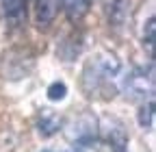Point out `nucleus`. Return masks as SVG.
<instances>
[{
  "label": "nucleus",
  "mask_w": 156,
  "mask_h": 152,
  "mask_svg": "<svg viewBox=\"0 0 156 152\" xmlns=\"http://www.w3.org/2000/svg\"><path fill=\"white\" fill-rule=\"evenodd\" d=\"M61 0H37L35 5V22L39 28H48L58 13Z\"/></svg>",
  "instance_id": "nucleus-6"
},
{
  "label": "nucleus",
  "mask_w": 156,
  "mask_h": 152,
  "mask_svg": "<svg viewBox=\"0 0 156 152\" xmlns=\"http://www.w3.org/2000/svg\"><path fill=\"white\" fill-rule=\"evenodd\" d=\"M2 15L11 28H22L26 24V0H0Z\"/></svg>",
  "instance_id": "nucleus-5"
},
{
  "label": "nucleus",
  "mask_w": 156,
  "mask_h": 152,
  "mask_svg": "<svg viewBox=\"0 0 156 152\" xmlns=\"http://www.w3.org/2000/svg\"><path fill=\"white\" fill-rule=\"evenodd\" d=\"M48 98L52 100V102H58V100H63L65 96H67V85L63 83V81H54L50 87H48Z\"/></svg>",
  "instance_id": "nucleus-12"
},
{
  "label": "nucleus",
  "mask_w": 156,
  "mask_h": 152,
  "mask_svg": "<svg viewBox=\"0 0 156 152\" xmlns=\"http://www.w3.org/2000/svg\"><path fill=\"white\" fill-rule=\"evenodd\" d=\"M98 135V120L91 113H83L80 118H76L69 126H67V137L69 141L78 143V146H87L95 139Z\"/></svg>",
  "instance_id": "nucleus-4"
},
{
  "label": "nucleus",
  "mask_w": 156,
  "mask_h": 152,
  "mask_svg": "<svg viewBox=\"0 0 156 152\" xmlns=\"http://www.w3.org/2000/svg\"><path fill=\"white\" fill-rule=\"evenodd\" d=\"M106 137H108V141H111V146H113L115 152H126L128 135H126V130H124V126H122L119 122L113 120V122L108 124V128H106Z\"/></svg>",
  "instance_id": "nucleus-8"
},
{
  "label": "nucleus",
  "mask_w": 156,
  "mask_h": 152,
  "mask_svg": "<svg viewBox=\"0 0 156 152\" xmlns=\"http://www.w3.org/2000/svg\"><path fill=\"white\" fill-rule=\"evenodd\" d=\"M154 42H156V22H154V15H150L143 28V48L147 50L150 59H154Z\"/></svg>",
  "instance_id": "nucleus-10"
},
{
  "label": "nucleus",
  "mask_w": 156,
  "mask_h": 152,
  "mask_svg": "<svg viewBox=\"0 0 156 152\" xmlns=\"http://www.w3.org/2000/svg\"><path fill=\"white\" fill-rule=\"evenodd\" d=\"M136 120H139V126H141L143 130H152V128H154V100L143 102V107L139 109Z\"/></svg>",
  "instance_id": "nucleus-11"
},
{
  "label": "nucleus",
  "mask_w": 156,
  "mask_h": 152,
  "mask_svg": "<svg viewBox=\"0 0 156 152\" xmlns=\"http://www.w3.org/2000/svg\"><path fill=\"white\" fill-rule=\"evenodd\" d=\"M122 72V63L117 59V54L111 50H100L95 52L91 59L85 63L83 70V89L87 96H95L104 87H108Z\"/></svg>",
  "instance_id": "nucleus-1"
},
{
  "label": "nucleus",
  "mask_w": 156,
  "mask_h": 152,
  "mask_svg": "<svg viewBox=\"0 0 156 152\" xmlns=\"http://www.w3.org/2000/svg\"><path fill=\"white\" fill-rule=\"evenodd\" d=\"M124 91L130 100L145 102L154 100V65L150 67H134L126 78H124Z\"/></svg>",
  "instance_id": "nucleus-2"
},
{
  "label": "nucleus",
  "mask_w": 156,
  "mask_h": 152,
  "mask_svg": "<svg viewBox=\"0 0 156 152\" xmlns=\"http://www.w3.org/2000/svg\"><path fill=\"white\" fill-rule=\"evenodd\" d=\"M37 126H39V135L41 137H52L54 132L61 128V118L54 115V113H50V111H46Z\"/></svg>",
  "instance_id": "nucleus-9"
},
{
  "label": "nucleus",
  "mask_w": 156,
  "mask_h": 152,
  "mask_svg": "<svg viewBox=\"0 0 156 152\" xmlns=\"http://www.w3.org/2000/svg\"><path fill=\"white\" fill-rule=\"evenodd\" d=\"M89 7H91V0H61V9L65 11L67 20L72 24L80 22L89 13Z\"/></svg>",
  "instance_id": "nucleus-7"
},
{
  "label": "nucleus",
  "mask_w": 156,
  "mask_h": 152,
  "mask_svg": "<svg viewBox=\"0 0 156 152\" xmlns=\"http://www.w3.org/2000/svg\"><path fill=\"white\" fill-rule=\"evenodd\" d=\"M0 70H2V76L9 78V81L24 78V76L30 74V70H33V56L28 52H22V50H9L2 56Z\"/></svg>",
  "instance_id": "nucleus-3"
}]
</instances>
